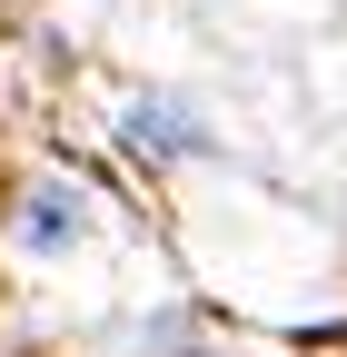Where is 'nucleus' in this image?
Returning <instances> with one entry per match:
<instances>
[{
	"label": "nucleus",
	"mask_w": 347,
	"mask_h": 357,
	"mask_svg": "<svg viewBox=\"0 0 347 357\" xmlns=\"http://www.w3.org/2000/svg\"><path fill=\"white\" fill-rule=\"evenodd\" d=\"M79 238H90V199H79L70 178H40V189L20 199V248L30 258H70Z\"/></svg>",
	"instance_id": "nucleus-1"
},
{
	"label": "nucleus",
	"mask_w": 347,
	"mask_h": 357,
	"mask_svg": "<svg viewBox=\"0 0 347 357\" xmlns=\"http://www.w3.org/2000/svg\"><path fill=\"white\" fill-rule=\"evenodd\" d=\"M129 149H139V159H189V149H208V129L179 100H139V109H129Z\"/></svg>",
	"instance_id": "nucleus-2"
}]
</instances>
